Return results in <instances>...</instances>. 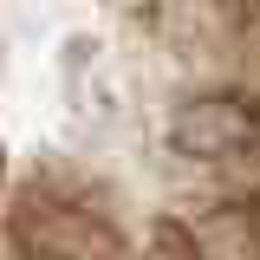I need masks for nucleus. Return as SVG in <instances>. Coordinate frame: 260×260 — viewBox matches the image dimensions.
<instances>
[{
    "label": "nucleus",
    "mask_w": 260,
    "mask_h": 260,
    "mask_svg": "<svg viewBox=\"0 0 260 260\" xmlns=\"http://www.w3.org/2000/svg\"><path fill=\"white\" fill-rule=\"evenodd\" d=\"M13 247L20 260H130L117 228L72 189H26L13 202Z\"/></svg>",
    "instance_id": "nucleus-1"
},
{
    "label": "nucleus",
    "mask_w": 260,
    "mask_h": 260,
    "mask_svg": "<svg viewBox=\"0 0 260 260\" xmlns=\"http://www.w3.org/2000/svg\"><path fill=\"white\" fill-rule=\"evenodd\" d=\"M169 143L189 162H247L260 156V98L241 85L189 91L169 111Z\"/></svg>",
    "instance_id": "nucleus-2"
},
{
    "label": "nucleus",
    "mask_w": 260,
    "mask_h": 260,
    "mask_svg": "<svg viewBox=\"0 0 260 260\" xmlns=\"http://www.w3.org/2000/svg\"><path fill=\"white\" fill-rule=\"evenodd\" d=\"M176 241L182 260H260V189L202 208L189 228H176Z\"/></svg>",
    "instance_id": "nucleus-3"
}]
</instances>
